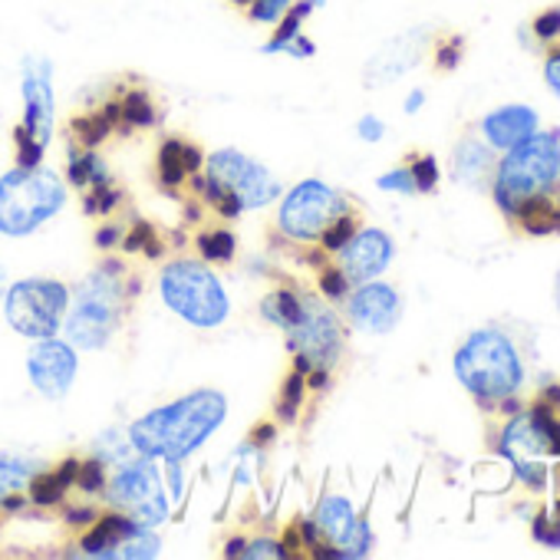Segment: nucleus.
I'll return each instance as SVG.
<instances>
[{"mask_svg":"<svg viewBox=\"0 0 560 560\" xmlns=\"http://www.w3.org/2000/svg\"><path fill=\"white\" fill-rule=\"evenodd\" d=\"M228 416V399L214 389H198L191 396L175 399L149 416H142L129 429V442L136 452L162 462H185L191 452L205 445L211 432L221 429Z\"/></svg>","mask_w":560,"mask_h":560,"instance_id":"1","label":"nucleus"},{"mask_svg":"<svg viewBox=\"0 0 560 560\" xmlns=\"http://www.w3.org/2000/svg\"><path fill=\"white\" fill-rule=\"evenodd\" d=\"M136 284L122 273L119 260L100 264L77 291L67 311V340L80 350H103L122 327L132 307Z\"/></svg>","mask_w":560,"mask_h":560,"instance_id":"2","label":"nucleus"},{"mask_svg":"<svg viewBox=\"0 0 560 560\" xmlns=\"http://www.w3.org/2000/svg\"><path fill=\"white\" fill-rule=\"evenodd\" d=\"M455 376L481 406H498L501 399L517 396L524 370H521L517 350L511 347L504 334L478 330L458 347Z\"/></svg>","mask_w":560,"mask_h":560,"instance_id":"3","label":"nucleus"},{"mask_svg":"<svg viewBox=\"0 0 560 560\" xmlns=\"http://www.w3.org/2000/svg\"><path fill=\"white\" fill-rule=\"evenodd\" d=\"M205 188L211 208L224 218H237L280 198L277 175L237 149H221L205 162Z\"/></svg>","mask_w":560,"mask_h":560,"instance_id":"4","label":"nucleus"},{"mask_svg":"<svg viewBox=\"0 0 560 560\" xmlns=\"http://www.w3.org/2000/svg\"><path fill=\"white\" fill-rule=\"evenodd\" d=\"M67 201V188L57 172L44 165H18L0 178V231L21 237L50 221Z\"/></svg>","mask_w":560,"mask_h":560,"instance_id":"5","label":"nucleus"},{"mask_svg":"<svg viewBox=\"0 0 560 560\" xmlns=\"http://www.w3.org/2000/svg\"><path fill=\"white\" fill-rule=\"evenodd\" d=\"M159 288H162V301L168 304V311L198 330H214L228 317V294L221 288V280L214 277V270L201 260L178 257L165 264Z\"/></svg>","mask_w":560,"mask_h":560,"instance_id":"6","label":"nucleus"},{"mask_svg":"<svg viewBox=\"0 0 560 560\" xmlns=\"http://www.w3.org/2000/svg\"><path fill=\"white\" fill-rule=\"evenodd\" d=\"M347 211H353V198L317 182L307 178L301 185H294L284 201L277 208V231L284 234L291 244L301 247H314L320 244V237L330 231V224L337 218H343Z\"/></svg>","mask_w":560,"mask_h":560,"instance_id":"7","label":"nucleus"},{"mask_svg":"<svg viewBox=\"0 0 560 560\" xmlns=\"http://www.w3.org/2000/svg\"><path fill=\"white\" fill-rule=\"evenodd\" d=\"M70 311V291L60 280H18L8 291V324L27 337V340H47L54 337Z\"/></svg>","mask_w":560,"mask_h":560,"instance_id":"8","label":"nucleus"},{"mask_svg":"<svg viewBox=\"0 0 560 560\" xmlns=\"http://www.w3.org/2000/svg\"><path fill=\"white\" fill-rule=\"evenodd\" d=\"M162 491H165L162 475L155 468V458L149 455L116 465V471L106 478V488H103L106 501L142 527H155L168 517V504Z\"/></svg>","mask_w":560,"mask_h":560,"instance_id":"9","label":"nucleus"},{"mask_svg":"<svg viewBox=\"0 0 560 560\" xmlns=\"http://www.w3.org/2000/svg\"><path fill=\"white\" fill-rule=\"evenodd\" d=\"M343 324L334 307L320 298L304 294V314L288 330V343L298 357L301 373H327L343 353Z\"/></svg>","mask_w":560,"mask_h":560,"instance_id":"10","label":"nucleus"},{"mask_svg":"<svg viewBox=\"0 0 560 560\" xmlns=\"http://www.w3.org/2000/svg\"><path fill=\"white\" fill-rule=\"evenodd\" d=\"M24 122L18 129V165H40L44 149L54 132V90H50V67L40 60V70H34V60L27 63L24 77Z\"/></svg>","mask_w":560,"mask_h":560,"instance_id":"11","label":"nucleus"},{"mask_svg":"<svg viewBox=\"0 0 560 560\" xmlns=\"http://www.w3.org/2000/svg\"><path fill=\"white\" fill-rule=\"evenodd\" d=\"M330 260L350 280V288H360V284H366V280L380 277L389 267V260H393V241L380 228H363Z\"/></svg>","mask_w":560,"mask_h":560,"instance_id":"12","label":"nucleus"},{"mask_svg":"<svg viewBox=\"0 0 560 560\" xmlns=\"http://www.w3.org/2000/svg\"><path fill=\"white\" fill-rule=\"evenodd\" d=\"M347 317L353 327H360L363 334H389L399 317H402V301L389 284H380V280H366V284L353 288L347 294Z\"/></svg>","mask_w":560,"mask_h":560,"instance_id":"13","label":"nucleus"},{"mask_svg":"<svg viewBox=\"0 0 560 560\" xmlns=\"http://www.w3.org/2000/svg\"><path fill=\"white\" fill-rule=\"evenodd\" d=\"M27 373H31V383L37 386L40 396L47 399H63L77 380V353H73V343H63V340H40L31 357H27Z\"/></svg>","mask_w":560,"mask_h":560,"instance_id":"14","label":"nucleus"},{"mask_svg":"<svg viewBox=\"0 0 560 560\" xmlns=\"http://www.w3.org/2000/svg\"><path fill=\"white\" fill-rule=\"evenodd\" d=\"M425 47H429V31H425V27H416V31H409V34L389 40V44L366 63L363 83H366V86H386V83L399 80L406 70H412V67L422 60Z\"/></svg>","mask_w":560,"mask_h":560,"instance_id":"15","label":"nucleus"},{"mask_svg":"<svg viewBox=\"0 0 560 560\" xmlns=\"http://www.w3.org/2000/svg\"><path fill=\"white\" fill-rule=\"evenodd\" d=\"M357 521L360 517H357V511H353V504L347 498L327 494L320 501V508L314 511V517H311V524H314V530L320 537V553L324 557H343V544H347L350 530L357 527Z\"/></svg>","mask_w":560,"mask_h":560,"instance_id":"16","label":"nucleus"},{"mask_svg":"<svg viewBox=\"0 0 560 560\" xmlns=\"http://www.w3.org/2000/svg\"><path fill=\"white\" fill-rule=\"evenodd\" d=\"M481 132H485V139H488L491 149L508 152V149H514L517 142H524L527 136L537 132V113L527 109V106H504V109L485 116Z\"/></svg>","mask_w":560,"mask_h":560,"instance_id":"17","label":"nucleus"},{"mask_svg":"<svg viewBox=\"0 0 560 560\" xmlns=\"http://www.w3.org/2000/svg\"><path fill=\"white\" fill-rule=\"evenodd\" d=\"M205 165L201 152L195 142H185L178 136L165 139L162 149H159V182L172 191L178 185H185L191 175H198V168Z\"/></svg>","mask_w":560,"mask_h":560,"instance_id":"18","label":"nucleus"},{"mask_svg":"<svg viewBox=\"0 0 560 560\" xmlns=\"http://www.w3.org/2000/svg\"><path fill=\"white\" fill-rule=\"evenodd\" d=\"M452 165H455V178L465 185H491L494 182V155L488 145H481L475 139L458 142Z\"/></svg>","mask_w":560,"mask_h":560,"instance_id":"19","label":"nucleus"},{"mask_svg":"<svg viewBox=\"0 0 560 560\" xmlns=\"http://www.w3.org/2000/svg\"><path fill=\"white\" fill-rule=\"evenodd\" d=\"M260 314H264V320H270L273 327H280V330L288 334V330L301 320V314H304V294L288 291V288L270 291V294L260 301Z\"/></svg>","mask_w":560,"mask_h":560,"instance_id":"20","label":"nucleus"},{"mask_svg":"<svg viewBox=\"0 0 560 560\" xmlns=\"http://www.w3.org/2000/svg\"><path fill=\"white\" fill-rule=\"evenodd\" d=\"M37 468L24 458L0 455V504H14L21 494H27Z\"/></svg>","mask_w":560,"mask_h":560,"instance_id":"21","label":"nucleus"},{"mask_svg":"<svg viewBox=\"0 0 560 560\" xmlns=\"http://www.w3.org/2000/svg\"><path fill=\"white\" fill-rule=\"evenodd\" d=\"M234 234L224 231V228H211L205 234H198V254H205L208 260H218V264H228L234 257Z\"/></svg>","mask_w":560,"mask_h":560,"instance_id":"22","label":"nucleus"},{"mask_svg":"<svg viewBox=\"0 0 560 560\" xmlns=\"http://www.w3.org/2000/svg\"><path fill=\"white\" fill-rule=\"evenodd\" d=\"M291 4H294V0H250V4L244 8V14L254 24H277L291 11Z\"/></svg>","mask_w":560,"mask_h":560,"instance_id":"23","label":"nucleus"},{"mask_svg":"<svg viewBox=\"0 0 560 560\" xmlns=\"http://www.w3.org/2000/svg\"><path fill=\"white\" fill-rule=\"evenodd\" d=\"M409 172H412L416 191H435V185H439V162L432 155H416L409 162Z\"/></svg>","mask_w":560,"mask_h":560,"instance_id":"24","label":"nucleus"},{"mask_svg":"<svg viewBox=\"0 0 560 560\" xmlns=\"http://www.w3.org/2000/svg\"><path fill=\"white\" fill-rule=\"evenodd\" d=\"M462 54H465V40L462 37H445V40L435 44V67L439 70H455Z\"/></svg>","mask_w":560,"mask_h":560,"instance_id":"25","label":"nucleus"},{"mask_svg":"<svg viewBox=\"0 0 560 560\" xmlns=\"http://www.w3.org/2000/svg\"><path fill=\"white\" fill-rule=\"evenodd\" d=\"M534 34H537L540 44L560 40V8H550V11L537 14V18H534Z\"/></svg>","mask_w":560,"mask_h":560,"instance_id":"26","label":"nucleus"},{"mask_svg":"<svg viewBox=\"0 0 560 560\" xmlns=\"http://www.w3.org/2000/svg\"><path fill=\"white\" fill-rule=\"evenodd\" d=\"M380 188H383V191H402V195H416V182H412V172H409V165H406V168H396V172H389V175H383V178H380Z\"/></svg>","mask_w":560,"mask_h":560,"instance_id":"27","label":"nucleus"},{"mask_svg":"<svg viewBox=\"0 0 560 560\" xmlns=\"http://www.w3.org/2000/svg\"><path fill=\"white\" fill-rule=\"evenodd\" d=\"M544 80H547V86L560 96V44H553V47L547 50V60H544Z\"/></svg>","mask_w":560,"mask_h":560,"instance_id":"28","label":"nucleus"},{"mask_svg":"<svg viewBox=\"0 0 560 560\" xmlns=\"http://www.w3.org/2000/svg\"><path fill=\"white\" fill-rule=\"evenodd\" d=\"M254 547H241V557H288V547H280L277 540H250Z\"/></svg>","mask_w":560,"mask_h":560,"instance_id":"29","label":"nucleus"},{"mask_svg":"<svg viewBox=\"0 0 560 560\" xmlns=\"http://www.w3.org/2000/svg\"><path fill=\"white\" fill-rule=\"evenodd\" d=\"M383 132H386V126H383L376 116H363V122H360V139H366V142H380V139H383Z\"/></svg>","mask_w":560,"mask_h":560,"instance_id":"30","label":"nucleus"},{"mask_svg":"<svg viewBox=\"0 0 560 560\" xmlns=\"http://www.w3.org/2000/svg\"><path fill=\"white\" fill-rule=\"evenodd\" d=\"M422 106V93H412L409 100H406V113H416Z\"/></svg>","mask_w":560,"mask_h":560,"instance_id":"31","label":"nucleus"},{"mask_svg":"<svg viewBox=\"0 0 560 560\" xmlns=\"http://www.w3.org/2000/svg\"><path fill=\"white\" fill-rule=\"evenodd\" d=\"M228 4H231V8H237V11H244V8L250 4V0H228Z\"/></svg>","mask_w":560,"mask_h":560,"instance_id":"32","label":"nucleus"},{"mask_svg":"<svg viewBox=\"0 0 560 560\" xmlns=\"http://www.w3.org/2000/svg\"><path fill=\"white\" fill-rule=\"evenodd\" d=\"M557 304H560V291H557Z\"/></svg>","mask_w":560,"mask_h":560,"instance_id":"33","label":"nucleus"}]
</instances>
